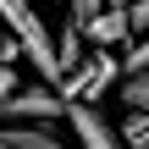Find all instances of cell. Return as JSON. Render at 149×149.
<instances>
[{"label":"cell","instance_id":"5bb4252c","mask_svg":"<svg viewBox=\"0 0 149 149\" xmlns=\"http://www.w3.org/2000/svg\"><path fill=\"white\" fill-rule=\"evenodd\" d=\"M17 55H22V50H17V39H11V33L0 28V61H17Z\"/></svg>","mask_w":149,"mask_h":149},{"label":"cell","instance_id":"9c48e42d","mask_svg":"<svg viewBox=\"0 0 149 149\" xmlns=\"http://www.w3.org/2000/svg\"><path fill=\"white\" fill-rule=\"evenodd\" d=\"M122 149H149V116L144 111H127V122H122Z\"/></svg>","mask_w":149,"mask_h":149},{"label":"cell","instance_id":"3957f363","mask_svg":"<svg viewBox=\"0 0 149 149\" xmlns=\"http://www.w3.org/2000/svg\"><path fill=\"white\" fill-rule=\"evenodd\" d=\"M116 77H122V61L116 55H94V61H77L72 72H61V83H55V94L61 100H100L105 88H116Z\"/></svg>","mask_w":149,"mask_h":149},{"label":"cell","instance_id":"4fadbf2b","mask_svg":"<svg viewBox=\"0 0 149 149\" xmlns=\"http://www.w3.org/2000/svg\"><path fill=\"white\" fill-rule=\"evenodd\" d=\"M22 83V72H17V61H0V94H11Z\"/></svg>","mask_w":149,"mask_h":149},{"label":"cell","instance_id":"7c38bea8","mask_svg":"<svg viewBox=\"0 0 149 149\" xmlns=\"http://www.w3.org/2000/svg\"><path fill=\"white\" fill-rule=\"evenodd\" d=\"M66 6H72V22H77V28H83L94 11H105V0H66Z\"/></svg>","mask_w":149,"mask_h":149},{"label":"cell","instance_id":"277c9868","mask_svg":"<svg viewBox=\"0 0 149 149\" xmlns=\"http://www.w3.org/2000/svg\"><path fill=\"white\" fill-rule=\"evenodd\" d=\"M72 133H77V149H122V138H116V127L88 105V100H66V116H61Z\"/></svg>","mask_w":149,"mask_h":149},{"label":"cell","instance_id":"30bf717a","mask_svg":"<svg viewBox=\"0 0 149 149\" xmlns=\"http://www.w3.org/2000/svg\"><path fill=\"white\" fill-rule=\"evenodd\" d=\"M144 66H149V33H133L127 55H122V72H144Z\"/></svg>","mask_w":149,"mask_h":149},{"label":"cell","instance_id":"6da1fadb","mask_svg":"<svg viewBox=\"0 0 149 149\" xmlns=\"http://www.w3.org/2000/svg\"><path fill=\"white\" fill-rule=\"evenodd\" d=\"M0 28L17 39V50L44 72V83L55 88L61 83V66H55V39H50V28H44V17L33 11V0H0Z\"/></svg>","mask_w":149,"mask_h":149},{"label":"cell","instance_id":"8fae6325","mask_svg":"<svg viewBox=\"0 0 149 149\" xmlns=\"http://www.w3.org/2000/svg\"><path fill=\"white\" fill-rule=\"evenodd\" d=\"M122 17H127V39H133V33H144V28H149V0H127V6H122Z\"/></svg>","mask_w":149,"mask_h":149},{"label":"cell","instance_id":"5b68a950","mask_svg":"<svg viewBox=\"0 0 149 149\" xmlns=\"http://www.w3.org/2000/svg\"><path fill=\"white\" fill-rule=\"evenodd\" d=\"M83 39H88V44H116V39H127V17H122V6L94 11V17L83 22Z\"/></svg>","mask_w":149,"mask_h":149},{"label":"cell","instance_id":"8992f818","mask_svg":"<svg viewBox=\"0 0 149 149\" xmlns=\"http://www.w3.org/2000/svg\"><path fill=\"white\" fill-rule=\"evenodd\" d=\"M0 149H72V144H61L50 127H0Z\"/></svg>","mask_w":149,"mask_h":149},{"label":"cell","instance_id":"52a82bcc","mask_svg":"<svg viewBox=\"0 0 149 149\" xmlns=\"http://www.w3.org/2000/svg\"><path fill=\"white\" fill-rule=\"evenodd\" d=\"M50 39H55V66H61V72H72V66L83 61V50H88L83 28H77L72 17H66V28H61V33H50Z\"/></svg>","mask_w":149,"mask_h":149},{"label":"cell","instance_id":"ba28073f","mask_svg":"<svg viewBox=\"0 0 149 149\" xmlns=\"http://www.w3.org/2000/svg\"><path fill=\"white\" fill-rule=\"evenodd\" d=\"M116 94H122L127 111H144L149 116V66L144 72H122V77H116Z\"/></svg>","mask_w":149,"mask_h":149},{"label":"cell","instance_id":"7a4b0ae2","mask_svg":"<svg viewBox=\"0 0 149 149\" xmlns=\"http://www.w3.org/2000/svg\"><path fill=\"white\" fill-rule=\"evenodd\" d=\"M66 116V100L50 83H17L11 94H0V127H50Z\"/></svg>","mask_w":149,"mask_h":149}]
</instances>
